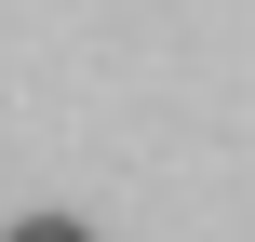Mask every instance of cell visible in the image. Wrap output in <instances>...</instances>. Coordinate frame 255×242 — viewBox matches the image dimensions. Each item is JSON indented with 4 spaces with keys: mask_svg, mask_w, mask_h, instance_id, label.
Returning <instances> with one entry per match:
<instances>
[{
    "mask_svg": "<svg viewBox=\"0 0 255 242\" xmlns=\"http://www.w3.org/2000/svg\"><path fill=\"white\" fill-rule=\"evenodd\" d=\"M13 242H94V229H81V216H27Z\"/></svg>",
    "mask_w": 255,
    "mask_h": 242,
    "instance_id": "cell-1",
    "label": "cell"
}]
</instances>
